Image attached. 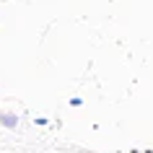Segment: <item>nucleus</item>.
<instances>
[{
	"label": "nucleus",
	"mask_w": 153,
	"mask_h": 153,
	"mask_svg": "<svg viewBox=\"0 0 153 153\" xmlns=\"http://www.w3.org/2000/svg\"><path fill=\"white\" fill-rule=\"evenodd\" d=\"M0 125H3V127H16L18 117H16V114H5V112H3V114H0Z\"/></svg>",
	"instance_id": "obj_1"
},
{
	"label": "nucleus",
	"mask_w": 153,
	"mask_h": 153,
	"mask_svg": "<svg viewBox=\"0 0 153 153\" xmlns=\"http://www.w3.org/2000/svg\"><path fill=\"white\" fill-rule=\"evenodd\" d=\"M148 153H151V151H148Z\"/></svg>",
	"instance_id": "obj_2"
}]
</instances>
